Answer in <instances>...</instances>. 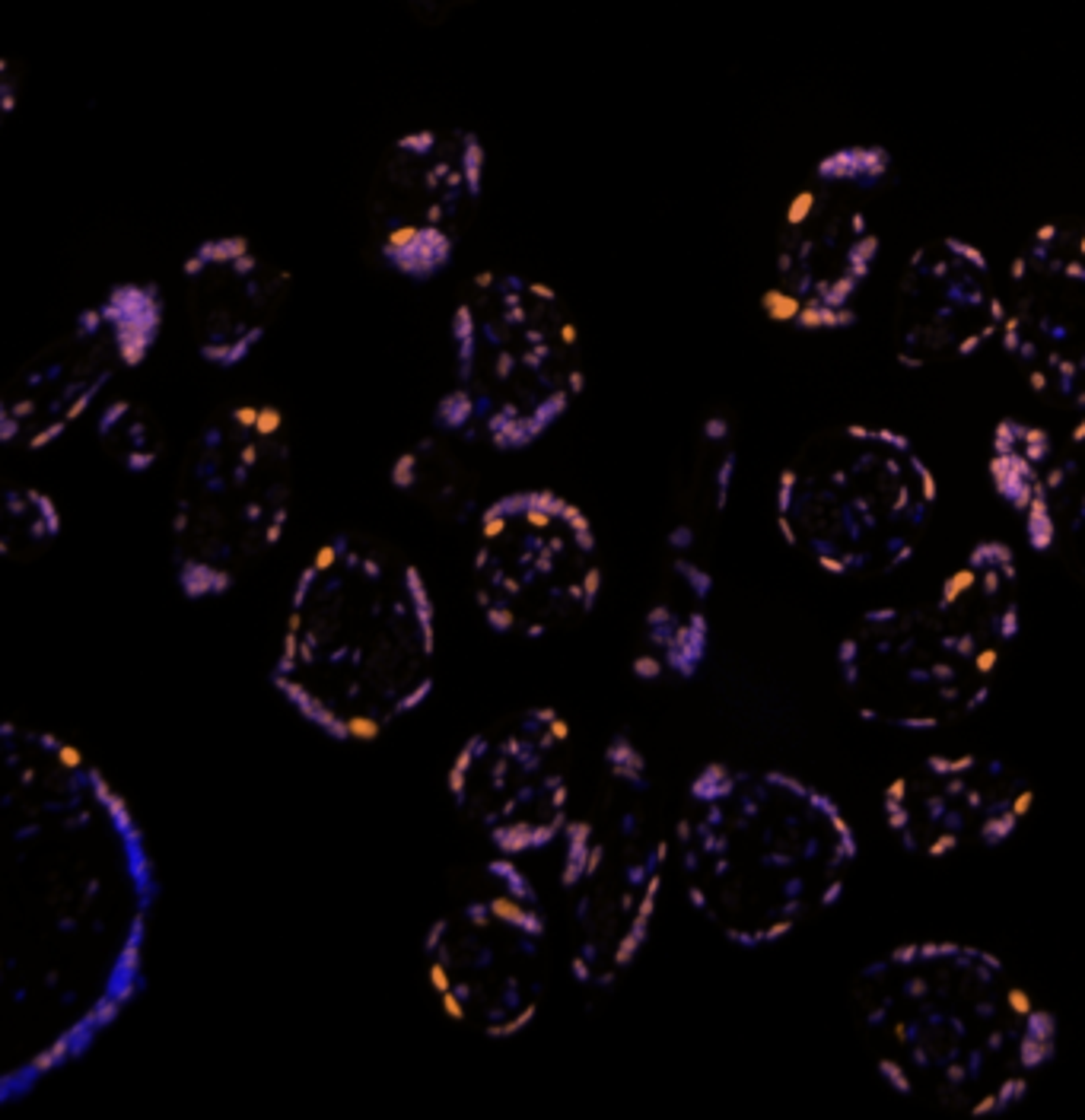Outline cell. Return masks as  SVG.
<instances>
[{"mask_svg":"<svg viewBox=\"0 0 1085 1120\" xmlns=\"http://www.w3.org/2000/svg\"><path fill=\"white\" fill-rule=\"evenodd\" d=\"M160 879L131 802L80 745L0 726V1101L80 1064L147 984Z\"/></svg>","mask_w":1085,"mask_h":1120,"instance_id":"cell-1","label":"cell"},{"mask_svg":"<svg viewBox=\"0 0 1085 1120\" xmlns=\"http://www.w3.org/2000/svg\"><path fill=\"white\" fill-rule=\"evenodd\" d=\"M850 1016L882 1082L958 1117H1003L1057 1060V1016L993 952L917 939L850 981Z\"/></svg>","mask_w":1085,"mask_h":1120,"instance_id":"cell-2","label":"cell"},{"mask_svg":"<svg viewBox=\"0 0 1085 1120\" xmlns=\"http://www.w3.org/2000/svg\"><path fill=\"white\" fill-rule=\"evenodd\" d=\"M437 605L407 557L366 535L322 541L290 589L271 684L331 742H373L437 679Z\"/></svg>","mask_w":1085,"mask_h":1120,"instance_id":"cell-3","label":"cell"},{"mask_svg":"<svg viewBox=\"0 0 1085 1120\" xmlns=\"http://www.w3.org/2000/svg\"><path fill=\"white\" fill-rule=\"evenodd\" d=\"M684 898L736 949H771L844 898L859 843L838 799L790 771L710 760L672 824Z\"/></svg>","mask_w":1085,"mask_h":1120,"instance_id":"cell-4","label":"cell"},{"mask_svg":"<svg viewBox=\"0 0 1085 1120\" xmlns=\"http://www.w3.org/2000/svg\"><path fill=\"white\" fill-rule=\"evenodd\" d=\"M1018 631L1015 551L987 538L923 592L859 615L838 643V675L859 720L939 732L987 704Z\"/></svg>","mask_w":1085,"mask_h":1120,"instance_id":"cell-5","label":"cell"},{"mask_svg":"<svg viewBox=\"0 0 1085 1120\" xmlns=\"http://www.w3.org/2000/svg\"><path fill=\"white\" fill-rule=\"evenodd\" d=\"M653 767L628 732L605 739L561 834L566 968L582 997L614 990L653 933L675 863Z\"/></svg>","mask_w":1085,"mask_h":1120,"instance_id":"cell-6","label":"cell"},{"mask_svg":"<svg viewBox=\"0 0 1085 1120\" xmlns=\"http://www.w3.org/2000/svg\"><path fill=\"white\" fill-rule=\"evenodd\" d=\"M582 382V338L564 296L525 274L484 271L449 322V382L433 427L522 453L570 414Z\"/></svg>","mask_w":1085,"mask_h":1120,"instance_id":"cell-7","label":"cell"},{"mask_svg":"<svg viewBox=\"0 0 1085 1120\" xmlns=\"http://www.w3.org/2000/svg\"><path fill=\"white\" fill-rule=\"evenodd\" d=\"M936 506V472L911 437L882 424L818 430L790 456L774 490L787 548L840 580L911 564Z\"/></svg>","mask_w":1085,"mask_h":1120,"instance_id":"cell-8","label":"cell"},{"mask_svg":"<svg viewBox=\"0 0 1085 1120\" xmlns=\"http://www.w3.org/2000/svg\"><path fill=\"white\" fill-rule=\"evenodd\" d=\"M294 513V440L264 401H236L201 424L175 478L172 583L188 601L223 599L280 545Z\"/></svg>","mask_w":1085,"mask_h":1120,"instance_id":"cell-9","label":"cell"},{"mask_svg":"<svg viewBox=\"0 0 1085 1120\" xmlns=\"http://www.w3.org/2000/svg\"><path fill=\"white\" fill-rule=\"evenodd\" d=\"M550 917L519 859L494 854L462 875L423 939V971L442 1013L484 1038L535 1022L550 981Z\"/></svg>","mask_w":1085,"mask_h":1120,"instance_id":"cell-10","label":"cell"},{"mask_svg":"<svg viewBox=\"0 0 1085 1120\" xmlns=\"http://www.w3.org/2000/svg\"><path fill=\"white\" fill-rule=\"evenodd\" d=\"M895 160L882 144L834 147L808 169L777 230L761 306L774 325L824 334L856 322L882 252Z\"/></svg>","mask_w":1085,"mask_h":1120,"instance_id":"cell-11","label":"cell"},{"mask_svg":"<svg viewBox=\"0 0 1085 1120\" xmlns=\"http://www.w3.org/2000/svg\"><path fill=\"white\" fill-rule=\"evenodd\" d=\"M471 592L503 637L541 640L580 624L602 596L596 525L548 488L494 497L474 522Z\"/></svg>","mask_w":1085,"mask_h":1120,"instance_id":"cell-12","label":"cell"},{"mask_svg":"<svg viewBox=\"0 0 1085 1120\" xmlns=\"http://www.w3.org/2000/svg\"><path fill=\"white\" fill-rule=\"evenodd\" d=\"M163 325L160 283H112L13 373L0 395V442L23 453L55 446L73 424L96 414L121 376L150 360Z\"/></svg>","mask_w":1085,"mask_h":1120,"instance_id":"cell-13","label":"cell"},{"mask_svg":"<svg viewBox=\"0 0 1085 1120\" xmlns=\"http://www.w3.org/2000/svg\"><path fill=\"white\" fill-rule=\"evenodd\" d=\"M446 792L500 856L522 859L561 843L580 792L566 716L525 707L471 732L446 771Z\"/></svg>","mask_w":1085,"mask_h":1120,"instance_id":"cell-14","label":"cell"},{"mask_svg":"<svg viewBox=\"0 0 1085 1120\" xmlns=\"http://www.w3.org/2000/svg\"><path fill=\"white\" fill-rule=\"evenodd\" d=\"M487 182V150L465 128L407 131L373 172L366 227L391 274L439 278L469 236Z\"/></svg>","mask_w":1085,"mask_h":1120,"instance_id":"cell-15","label":"cell"},{"mask_svg":"<svg viewBox=\"0 0 1085 1120\" xmlns=\"http://www.w3.org/2000/svg\"><path fill=\"white\" fill-rule=\"evenodd\" d=\"M999 344L1041 401L1085 411V220L1041 223L1009 258Z\"/></svg>","mask_w":1085,"mask_h":1120,"instance_id":"cell-16","label":"cell"},{"mask_svg":"<svg viewBox=\"0 0 1085 1120\" xmlns=\"http://www.w3.org/2000/svg\"><path fill=\"white\" fill-rule=\"evenodd\" d=\"M1031 808L1029 776L990 751L923 755L882 790L891 838L926 863L1003 847Z\"/></svg>","mask_w":1085,"mask_h":1120,"instance_id":"cell-17","label":"cell"},{"mask_svg":"<svg viewBox=\"0 0 1085 1120\" xmlns=\"http://www.w3.org/2000/svg\"><path fill=\"white\" fill-rule=\"evenodd\" d=\"M1003 278L981 246L939 236L917 246L901 267L888 341L904 370L962 363L999 341Z\"/></svg>","mask_w":1085,"mask_h":1120,"instance_id":"cell-18","label":"cell"},{"mask_svg":"<svg viewBox=\"0 0 1085 1120\" xmlns=\"http://www.w3.org/2000/svg\"><path fill=\"white\" fill-rule=\"evenodd\" d=\"M987 472L1029 548L1085 586V411L1070 424L999 421Z\"/></svg>","mask_w":1085,"mask_h":1120,"instance_id":"cell-19","label":"cell"},{"mask_svg":"<svg viewBox=\"0 0 1085 1120\" xmlns=\"http://www.w3.org/2000/svg\"><path fill=\"white\" fill-rule=\"evenodd\" d=\"M287 287V274L246 236L201 239L182 262L195 354L214 370L242 366L278 325Z\"/></svg>","mask_w":1085,"mask_h":1120,"instance_id":"cell-20","label":"cell"},{"mask_svg":"<svg viewBox=\"0 0 1085 1120\" xmlns=\"http://www.w3.org/2000/svg\"><path fill=\"white\" fill-rule=\"evenodd\" d=\"M710 560L662 551L633 653V672L646 681H691L710 656L713 621Z\"/></svg>","mask_w":1085,"mask_h":1120,"instance_id":"cell-21","label":"cell"},{"mask_svg":"<svg viewBox=\"0 0 1085 1120\" xmlns=\"http://www.w3.org/2000/svg\"><path fill=\"white\" fill-rule=\"evenodd\" d=\"M739 453L726 417H704L684 440L672 468L662 551L710 560L713 538L736 488Z\"/></svg>","mask_w":1085,"mask_h":1120,"instance_id":"cell-22","label":"cell"},{"mask_svg":"<svg viewBox=\"0 0 1085 1120\" xmlns=\"http://www.w3.org/2000/svg\"><path fill=\"white\" fill-rule=\"evenodd\" d=\"M471 446L478 442L433 427V433L417 437L391 462V488L433 520L478 522L490 500L484 504L481 472L469 456Z\"/></svg>","mask_w":1085,"mask_h":1120,"instance_id":"cell-23","label":"cell"},{"mask_svg":"<svg viewBox=\"0 0 1085 1120\" xmlns=\"http://www.w3.org/2000/svg\"><path fill=\"white\" fill-rule=\"evenodd\" d=\"M93 430L99 449L128 474H144L156 468L166 453V430L156 411L144 401H103L93 414Z\"/></svg>","mask_w":1085,"mask_h":1120,"instance_id":"cell-24","label":"cell"},{"mask_svg":"<svg viewBox=\"0 0 1085 1120\" xmlns=\"http://www.w3.org/2000/svg\"><path fill=\"white\" fill-rule=\"evenodd\" d=\"M64 532L57 500L36 484H10L0 504V554L7 560H36L55 548Z\"/></svg>","mask_w":1085,"mask_h":1120,"instance_id":"cell-25","label":"cell"},{"mask_svg":"<svg viewBox=\"0 0 1085 1120\" xmlns=\"http://www.w3.org/2000/svg\"><path fill=\"white\" fill-rule=\"evenodd\" d=\"M13 108H16V83L10 77H4L0 80V112L10 115Z\"/></svg>","mask_w":1085,"mask_h":1120,"instance_id":"cell-26","label":"cell"}]
</instances>
